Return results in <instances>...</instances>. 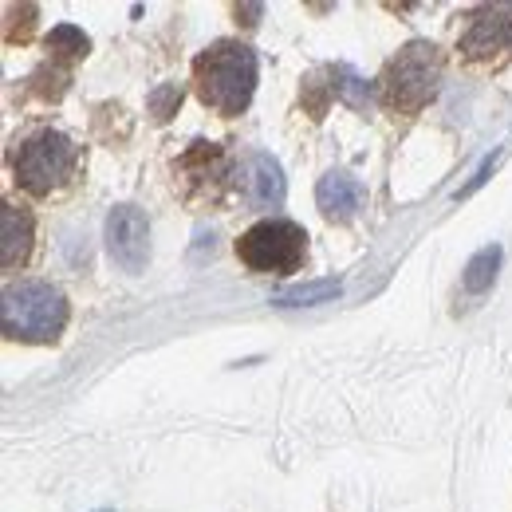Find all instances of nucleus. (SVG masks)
<instances>
[{
	"instance_id": "1",
	"label": "nucleus",
	"mask_w": 512,
	"mask_h": 512,
	"mask_svg": "<svg viewBox=\"0 0 512 512\" xmlns=\"http://www.w3.org/2000/svg\"><path fill=\"white\" fill-rule=\"evenodd\" d=\"M193 83L205 107L221 115H241L256 91V52L249 44L221 40L193 60Z\"/></svg>"
},
{
	"instance_id": "2",
	"label": "nucleus",
	"mask_w": 512,
	"mask_h": 512,
	"mask_svg": "<svg viewBox=\"0 0 512 512\" xmlns=\"http://www.w3.org/2000/svg\"><path fill=\"white\" fill-rule=\"evenodd\" d=\"M67 323V300L60 288L28 280V284H8L4 304H0V327L8 339L24 343H48L64 331Z\"/></svg>"
},
{
	"instance_id": "3",
	"label": "nucleus",
	"mask_w": 512,
	"mask_h": 512,
	"mask_svg": "<svg viewBox=\"0 0 512 512\" xmlns=\"http://www.w3.org/2000/svg\"><path fill=\"white\" fill-rule=\"evenodd\" d=\"M438 79H442V56L434 44L426 40H414L406 44L383 71V103L398 115H414L422 111L434 91H438Z\"/></svg>"
},
{
	"instance_id": "4",
	"label": "nucleus",
	"mask_w": 512,
	"mask_h": 512,
	"mask_svg": "<svg viewBox=\"0 0 512 512\" xmlns=\"http://www.w3.org/2000/svg\"><path fill=\"white\" fill-rule=\"evenodd\" d=\"M75 162H79V146L71 138H64V134H56V130H44V134L20 142V150L12 158L20 186L28 193H36V197L60 190L71 178Z\"/></svg>"
},
{
	"instance_id": "5",
	"label": "nucleus",
	"mask_w": 512,
	"mask_h": 512,
	"mask_svg": "<svg viewBox=\"0 0 512 512\" xmlns=\"http://www.w3.org/2000/svg\"><path fill=\"white\" fill-rule=\"evenodd\" d=\"M304 253H308V233L292 221H260L237 241V256L253 272H268V276L296 272L304 264Z\"/></svg>"
},
{
	"instance_id": "6",
	"label": "nucleus",
	"mask_w": 512,
	"mask_h": 512,
	"mask_svg": "<svg viewBox=\"0 0 512 512\" xmlns=\"http://www.w3.org/2000/svg\"><path fill=\"white\" fill-rule=\"evenodd\" d=\"M457 44L469 60H497L512 44V4H481L465 16Z\"/></svg>"
},
{
	"instance_id": "7",
	"label": "nucleus",
	"mask_w": 512,
	"mask_h": 512,
	"mask_svg": "<svg viewBox=\"0 0 512 512\" xmlns=\"http://www.w3.org/2000/svg\"><path fill=\"white\" fill-rule=\"evenodd\" d=\"M107 253L119 268L142 272L146 256H150V225L146 213L134 205H115L107 217Z\"/></svg>"
},
{
	"instance_id": "8",
	"label": "nucleus",
	"mask_w": 512,
	"mask_h": 512,
	"mask_svg": "<svg viewBox=\"0 0 512 512\" xmlns=\"http://www.w3.org/2000/svg\"><path fill=\"white\" fill-rule=\"evenodd\" d=\"M237 186L241 197L253 205V209H280L284 197H288V182H284V170L272 154H249L241 162V174H237Z\"/></svg>"
},
{
	"instance_id": "9",
	"label": "nucleus",
	"mask_w": 512,
	"mask_h": 512,
	"mask_svg": "<svg viewBox=\"0 0 512 512\" xmlns=\"http://www.w3.org/2000/svg\"><path fill=\"white\" fill-rule=\"evenodd\" d=\"M316 205L323 209V217H331V221H351L367 205V186L359 178L335 170V174H327L316 186Z\"/></svg>"
},
{
	"instance_id": "10",
	"label": "nucleus",
	"mask_w": 512,
	"mask_h": 512,
	"mask_svg": "<svg viewBox=\"0 0 512 512\" xmlns=\"http://www.w3.org/2000/svg\"><path fill=\"white\" fill-rule=\"evenodd\" d=\"M182 166V174H190L186 182H190L193 193H209V197H217L221 186H225V154H221V146H213V142H193L190 150H186V158L178 162Z\"/></svg>"
},
{
	"instance_id": "11",
	"label": "nucleus",
	"mask_w": 512,
	"mask_h": 512,
	"mask_svg": "<svg viewBox=\"0 0 512 512\" xmlns=\"http://www.w3.org/2000/svg\"><path fill=\"white\" fill-rule=\"evenodd\" d=\"M0 264L4 268H20L28 256H32V213L28 209H16V205H4L0 213Z\"/></svg>"
},
{
	"instance_id": "12",
	"label": "nucleus",
	"mask_w": 512,
	"mask_h": 512,
	"mask_svg": "<svg viewBox=\"0 0 512 512\" xmlns=\"http://www.w3.org/2000/svg\"><path fill=\"white\" fill-rule=\"evenodd\" d=\"M339 292H343V284H339V280H316V284H296V288L276 292V300H272V304L304 308V304H323V300H331V296H339Z\"/></svg>"
},
{
	"instance_id": "13",
	"label": "nucleus",
	"mask_w": 512,
	"mask_h": 512,
	"mask_svg": "<svg viewBox=\"0 0 512 512\" xmlns=\"http://www.w3.org/2000/svg\"><path fill=\"white\" fill-rule=\"evenodd\" d=\"M331 91H335L339 99H347L351 107H367V103H371V87H367V79H363L359 71H351L347 64L331 67Z\"/></svg>"
},
{
	"instance_id": "14",
	"label": "nucleus",
	"mask_w": 512,
	"mask_h": 512,
	"mask_svg": "<svg viewBox=\"0 0 512 512\" xmlns=\"http://www.w3.org/2000/svg\"><path fill=\"white\" fill-rule=\"evenodd\" d=\"M497 264H501V249L497 245L481 249L465 264V292H485L493 284V276H497Z\"/></svg>"
},
{
	"instance_id": "15",
	"label": "nucleus",
	"mask_w": 512,
	"mask_h": 512,
	"mask_svg": "<svg viewBox=\"0 0 512 512\" xmlns=\"http://www.w3.org/2000/svg\"><path fill=\"white\" fill-rule=\"evenodd\" d=\"M87 48H91V40L71 24H60V28L48 32V52L56 60H79V56H87Z\"/></svg>"
},
{
	"instance_id": "16",
	"label": "nucleus",
	"mask_w": 512,
	"mask_h": 512,
	"mask_svg": "<svg viewBox=\"0 0 512 512\" xmlns=\"http://www.w3.org/2000/svg\"><path fill=\"white\" fill-rule=\"evenodd\" d=\"M178 107H182V91H178L174 83H166V87H158V91L150 95V111H154V119H158V123H166Z\"/></svg>"
}]
</instances>
